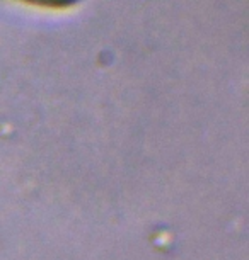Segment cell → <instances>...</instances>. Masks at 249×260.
Here are the masks:
<instances>
[{
  "label": "cell",
  "mask_w": 249,
  "mask_h": 260,
  "mask_svg": "<svg viewBox=\"0 0 249 260\" xmlns=\"http://www.w3.org/2000/svg\"><path fill=\"white\" fill-rule=\"evenodd\" d=\"M22 2L33 4L38 7H46V9H67L75 6L79 0H22Z\"/></svg>",
  "instance_id": "obj_1"
}]
</instances>
